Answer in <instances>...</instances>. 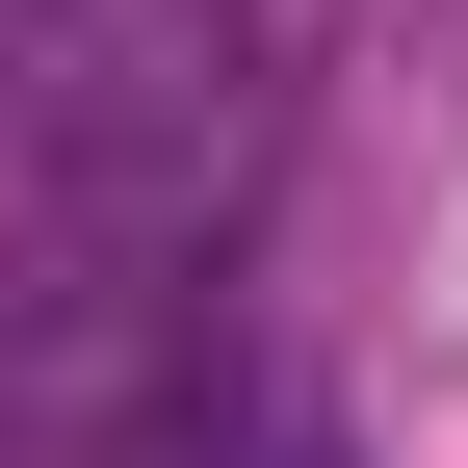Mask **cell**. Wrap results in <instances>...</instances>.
Returning a JSON list of instances; mask_svg holds the SVG:
<instances>
[{
  "label": "cell",
  "instance_id": "1",
  "mask_svg": "<svg viewBox=\"0 0 468 468\" xmlns=\"http://www.w3.org/2000/svg\"><path fill=\"white\" fill-rule=\"evenodd\" d=\"M365 0H27L0 52V234H104V261H234L313 131Z\"/></svg>",
  "mask_w": 468,
  "mask_h": 468
}]
</instances>
